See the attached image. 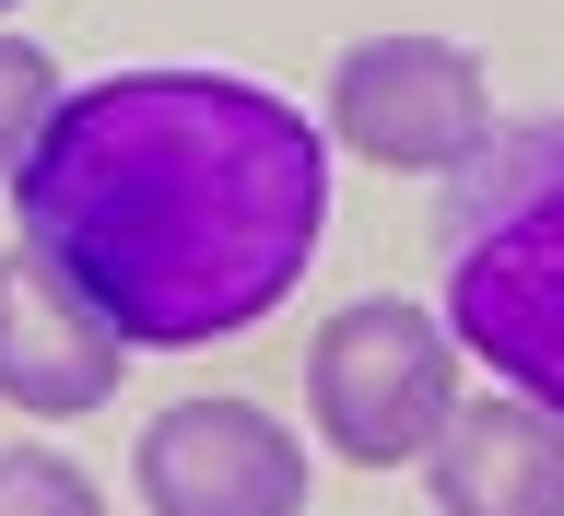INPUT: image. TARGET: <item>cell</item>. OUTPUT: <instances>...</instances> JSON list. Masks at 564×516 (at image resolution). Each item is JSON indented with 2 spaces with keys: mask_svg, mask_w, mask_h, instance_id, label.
Listing matches in <instances>:
<instances>
[{
  "mask_svg": "<svg viewBox=\"0 0 564 516\" xmlns=\"http://www.w3.org/2000/svg\"><path fill=\"white\" fill-rule=\"evenodd\" d=\"M0 12H12V0H0Z\"/></svg>",
  "mask_w": 564,
  "mask_h": 516,
  "instance_id": "cell-10",
  "label": "cell"
},
{
  "mask_svg": "<svg viewBox=\"0 0 564 516\" xmlns=\"http://www.w3.org/2000/svg\"><path fill=\"white\" fill-rule=\"evenodd\" d=\"M47 118H59V70L35 59L24 35H0V176H24V165H35Z\"/></svg>",
  "mask_w": 564,
  "mask_h": 516,
  "instance_id": "cell-8",
  "label": "cell"
},
{
  "mask_svg": "<svg viewBox=\"0 0 564 516\" xmlns=\"http://www.w3.org/2000/svg\"><path fill=\"white\" fill-rule=\"evenodd\" d=\"M24 200V259L141 352L236 341L294 294L329 223V153L282 95L236 70H118L59 95Z\"/></svg>",
  "mask_w": 564,
  "mask_h": 516,
  "instance_id": "cell-1",
  "label": "cell"
},
{
  "mask_svg": "<svg viewBox=\"0 0 564 516\" xmlns=\"http://www.w3.org/2000/svg\"><path fill=\"white\" fill-rule=\"evenodd\" d=\"M141 505L153 516H306V458L247 399H176L141 435Z\"/></svg>",
  "mask_w": 564,
  "mask_h": 516,
  "instance_id": "cell-5",
  "label": "cell"
},
{
  "mask_svg": "<svg viewBox=\"0 0 564 516\" xmlns=\"http://www.w3.org/2000/svg\"><path fill=\"white\" fill-rule=\"evenodd\" d=\"M0 516H106V505H95V482H83L70 458L12 447V458H0Z\"/></svg>",
  "mask_w": 564,
  "mask_h": 516,
  "instance_id": "cell-9",
  "label": "cell"
},
{
  "mask_svg": "<svg viewBox=\"0 0 564 516\" xmlns=\"http://www.w3.org/2000/svg\"><path fill=\"white\" fill-rule=\"evenodd\" d=\"M329 130H341L365 165L458 176L494 141L482 59L447 47V35H365V47H341V70H329Z\"/></svg>",
  "mask_w": 564,
  "mask_h": 516,
  "instance_id": "cell-4",
  "label": "cell"
},
{
  "mask_svg": "<svg viewBox=\"0 0 564 516\" xmlns=\"http://www.w3.org/2000/svg\"><path fill=\"white\" fill-rule=\"evenodd\" d=\"M118 329L70 294L47 259H0V399L35 422H70L118 387Z\"/></svg>",
  "mask_w": 564,
  "mask_h": 516,
  "instance_id": "cell-6",
  "label": "cell"
},
{
  "mask_svg": "<svg viewBox=\"0 0 564 516\" xmlns=\"http://www.w3.org/2000/svg\"><path fill=\"white\" fill-rule=\"evenodd\" d=\"M435 271H447V329L564 422V118L494 130L447 176Z\"/></svg>",
  "mask_w": 564,
  "mask_h": 516,
  "instance_id": "cell-2",
  "label": "cell"
},
{
  "mask_svg": "<svg viewBox=\"0 0 564 516\" xmlns=\"http://www.w3.org/2000/svg\"><path fill=\"white\" fill-rule=\"evenodd\" d=\"M423 470L447 516H564V422L541 399H458Z\"/></svg>",
  "mask_w": 564,
  "mask_h": 516,
  "instance_id": "cell-7",
  "label": "cell"
},
{
  "mask_svg": "<svg viewBox=\"0 0 564 516\" xmlns=\"http://www.w3.org/2000/svg\"><path fill=\"white\" fill-rule=\"evenodd\" d=\"M306 399L317 435L352 458V470H400V458L435 447V422L458 411V352L423 306H341L306 352Z\"/></svg>",
  "mask_w": 564,
  "mask_h": 516,
  "instance_id": "cell-3",
  "label": "cell"
}]
</instances>
